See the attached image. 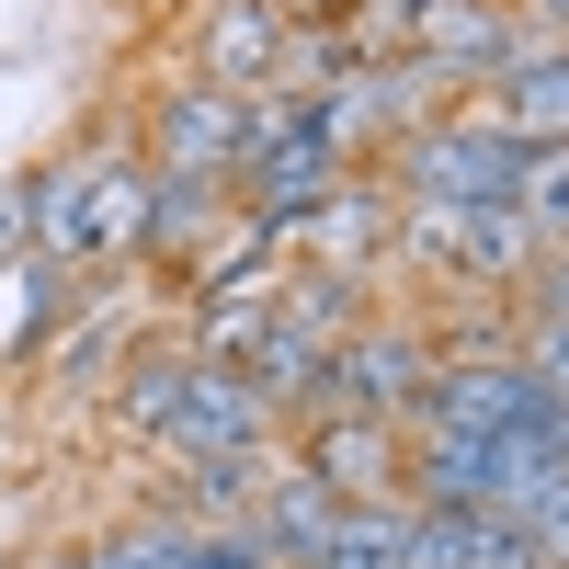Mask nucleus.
Wrapping results in <instances>:
<instances>
[{"label": "nucleus", "instance_id": "aec40b11", "mask_svg": "<svg viewBox=\"0 0 569 569\" xmlns=\"http://www.w3.org/2000/svg\"><path fill=\"white\" fill-rule=\"evenodd\" d=\"M512 319H525V330H558V319H569V240H547V251L525 262V284H512Z\"/></svg>", "mask_w": 569, "mask_h": 569}, {"label": "nucleus", "instance_id": "f3484780", "mask_svg": "<svg viewBox=\"0 0 569 569\" xmlns=\"http://www.w3.org/2000/svg\"><path fill=\"white\" fill-rule=\"evenodd\" d=\"M91 160H103V137L91 149H69V160H46V171H23L34 182V262H58V273H80V194H91Z\"/></svg>", "mask_w": 569, "mask_h": 569}, {"label": "nucleus", "instance_id": "423d86ee", "mask_svg": "<svg viewBox=\"0 0 569 569\" xmlns=\"http://www.w3.org/2000/svg\"><path fill=\"white\" fill-rule=\"evenodd\" d=\"M273 445H284V421L251 399V376L240 365H194V376H182L171 433L149 456H171V467H240V456H273Z\"/></svg>", "mask_w": 569, "mask_h": 569}, {"label": "nucleus", "instance_id": "0eeeda50", "mask_svg": "<svg viewBox=\"0 0 569 569\" xmlns=\"http://www.w3.org/2000/svg\"><path fill=\"white\" fill-rule=\"evenodd\" d=\"M284 0H194V34H182V58H194L206 91H228V103H262L273 91V58H284Z\"/></svg>", "mask_w": 569, "mask_h": 569}, {"label": "nucleus", "instance_id": "dca6fc26", "mask_svg": "<svg viewBox=\"0 0 569 569\" xmlns=\"http://www.w3.org/2000/svg\"><path fill=\"white\" fill-rule=\"evenodd\" d=\"M69 284H80V273H58V262H34V251H12V262H0V365H23V353H46V330L69 319Z\"/></svg>", "mask_w": 569, "mask_h": 569}, {"label": "nucleus", "instance_id": "4468645a", "mask_svg": "<svg viewBox=\"0 0 569 569\" xmlns=\"http://www.w3.org/2000/svg\"><path fill=\"white\" fill-rule=\"evenodd\" d=\"M490 114L525 137V149H569V46H536L490 80Z\"/></svg>", "mask_w": 569, "mask_h": 569}, {"label": "nucleus", "instance_id": "412c9836", "mask_svg": "<svg viewBox=\"0 0 569 569\" xmlns=\"http://www.w3.org/2000/svg\"><path fill=\"white\" fill-rule=\"evenodd\" d=\"M512 353H525V376L547 388V410H569V319L558 330H512Z\"/></svg>", "mask_w": 569, "mask_h": 569}, {"label": "nucleus", "instance_id": "f8f14e48", "mask_svg": "<svg viewBox=\"0 0 569 569\" xmlns=\"http://www.w3.org/2000/svg\"><path fill=\"white\" fill-rule=\"evenodd\" d=\"M182 376H194V353H182V342H149V330L126 342V365L103 376V410H114V433H126V445H160V433H171Z\"/></svg>", "mask_w": 569, "mask_h": 569}, {"label": "nucleus", "instance_id": "f257e3e1", "mask_svg": "<svg viewBox=\"0 0 569 569\" xmlns=\"http://www.w3.org/2000/svg\"><path fill=\"white\" fill-rule=\"evenodd\" d=\"M376 171H388L410 206H512V182H525V137L490 114V91H467V103L421 114Z\"/></svg>", "mask_w": 569, "mask_h": 569}, {"label": "nucleus", "instance_id": "5701e85b", "mask_svg": "<svg viewBox=\"0 0 569 569\" xmlns=\"http://www.w3.org/2000/svg\"><path fill=\"white\" fill-rule=\"evenodd\" d=\"M23 240H34V182L12 171V182H0V262H12Z\"/></svg>", "mask_w": 569, "mask_h": 569}, {"label": "nucleus", "instance_id": "20e7f679", "mask_svg": "<svg viewBox=\"0 0 569 569\" xmlns=\"http://www.w3.org/2000/svg\"><path fill=\"white\" fill-rule=\"evenodd\" d=\"M137 160L160 182H240L251 160V103H228L206 80H171L149 114H137Z\"/></svg>", "mask_w": 569, "mask_h": 569}, {"label": "nucleus", "instance_id": "f03ea898", "mask_svg": "<svg viewBox=\"0 0 569 569\" xmlns=\"http://www.w3.org/2000/svg\"><path fill=\"white\" fill-rule=\"evenodd\" d=\"M421 376H433V330H421L410 308H365V319H353V342L319 365L308 421H330V410H353V421H410Z\"/></svg>", "mask_w": 569, "mask_h": 569}, {"label": "nucleus", "instance_id": "7ed1b4c3", "mask_svg": "<svg viewBox=\"0 0 569 569\" xmlns=\"http://www.w3.org/2000/svg\"><path fill=\"white\" fill-rule=\"evenodd\" d=\"M547 388L525 376V353H445L421 376V399L399 433H547Z\"/></svg>", "mask_w": 569, "mask_h": 569}, {"label": "nucleus", "instance_id": "39448f33", "mask_svg": "<svg viewBox=\"0 0 569 569\" xmlns=\"http://www.w3.org/2000/svg\"><path fill=\"white\" fill-rule=\"evenodd\" d=\"M388 228H399V182H388V171H342L297 228H284V262H297V273L376 284V273H388Z\"/></svg>", "mask_w": 569, "mask_h": 569}, {"label": "nucleus", "instance_id": "1a4fd4ad", "mask_svg": "<svg viewBox=\"0 0 569 569\" xmlns=\"http://www.w3.org/2000/svg\"><path fill=\"white\" fill-rule=\"evenodd\" d=\"M297 467L308 479H330V501H410V433L399 421H353V410H330V421H297Z\"/></svg>", "mask_w": 569, "mask_h": 569}, {"label": "nucleus", "instance_id": "9d476101", "mask_svg": "<svg viewBox=\"0 0 569 569\" xmlns=\"http://www.w3.org/2000/svg\"><path fill=\"white\" fill-rule=\"evenodd\" d=\"M137 240H149V160L114 126L103 160H91V194H80V273H137Z\"/></svg>", "mask_w": 569, "mask_h": 569}, {"label": "nucleus", "instance_id": "6ab92c4d", "mask_svg": "<svg viewBox=\"0 0 569 569\" xmlns=\"http://www.w3.org/2000/svg\"><path fill=\"white\" fill-rule=\"evenodd\" d=\"M512 217L536 228V251L569 240V149H525V182H512Z\"/></svg>", "mask_w": 569, "mask_h": 569}, {"label": "nucleus", "instance_id": "a211bd4d", "mask_svg": "<svg viewBox=\"0 0 569 569\" xmlns=\"http://www.w3.org/2000/svg\"><path fill=\"white\" fill-rule=\"evenodd\" d=\"M182 558H194V525H182V512H137L103 547H80V569H182Z\"/></svg>", "mask_w": 569, "mask_h": 569}, {"label": "nucleus", "instance_id": "393cba45", "mask_svg": "<svg viewBox=\"0 0 569 569\" xmlns=\"http://www.w3.org/2000/svg\"><path fill=\"white\" fill-rule=\"evenodd\" d=\"M0 467H12V410H0Z\"/></svg>", "mask_w": 569, "mask_h": 569}, {"label": "nucleus", "instance_id": "2eb2a0df", "mask_svg": "<svg viewBox=\"0 0 569 569\" xmlns=\"http://www.w3.org/2000/svg\"><path fill=\"white\" fill-rule=\"evenodd\" d=\"M228 217H240L228 182H160V171H149V240H137V262H194Z\"/></svg>", "mask_w": 569, "mask_h": 569}, {"label": "nucleus", "instance_id": "b1692460", "mask_svg": "<svg viewBox=\"0 0 569 569\" xmlns=\"http://www.w3.org/2000/svg\"><path fill=\"white\" fill-rule=\"evenodd\" d=\"M23 569H80V547H58V558H23Z\"/></svg>", "mask_w": 569, "mask_h": 569}, {"label": "nucleus", "instance_id": "9b49d317", "mask_svg": "<svg viewBox=\"0 0 569 569\" xmlns=\"http://www.w3.org/2000/svg\"><path fill=\"white\" fill-rule=\"evenodd\" d=\"M330 525H342V501H330V479H308L297 456H273V467H262V501H251V536H262V547H273L284 569H319Z\"/></svg>", "mask_w": 569, "mask_h": 569}, {"label": "nucleus", "instance_id": "ddd939ff", "mask_svg": "<svg viewBox=\"0 0 569 569\" xmlns=\"http://www.w3.org/2000/svg\"><path fill=\"white\" fill-rule=\"evenodd\" d=\"M273 284H284V273L228 284V297H182V330H171V342L194 353V365H251V353H262V330H273Z\"/></svg>", "mask_w": 569, "mask_h": 569}, {"label": "nucleus", "instance_id": "6e6552de", "mask_svg": "<svg viewBox=\"0 0 569 569\" xmlns=\"http://www.w3.org/2000/svg\"><path fill=\"white\" fill-rule=\"evenodd\" d=\"M137 330H149V297H137V273H91V297H69V319L46 330V388H58V399L103 388V376L126 365Z\"/></svg>", "mask_w": 569, "mask_h": 569}, {"label": "nucleus", "instance_id": "4be33fe9", "mask_svg": "<svg viewBox=\"0 0 569 569\" xmlns=\"http://www.w3.org/2000/svg\"><path fill=\"white\" fill-rule=\"evenodd\" d=\"M525 547H536V569H569V479L536 501V525H525Z\"/></svg>", "mask_w": 569, "mask_h": 569}]
</instances>
